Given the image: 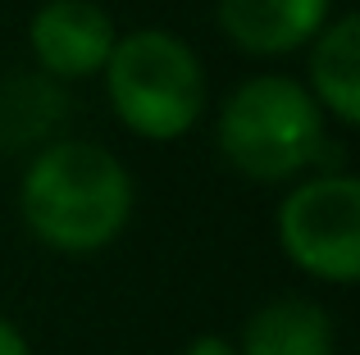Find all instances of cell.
<instances>
[{
  "label": "cell",
  "instance_id": "6da1fadb",
  "mask_svg": "<svg viewBox=\"0 0 360 355\" xmlns=\"http://www.w3.org/2000/svg\"><path fill=\"white\" fill-rule=\"evenodd\" d=\"M137 187L110 146L60 137L41 146L18 178V219L55 255H96L132 223Z\"/></svg>",
  "mask_w": 360,
  "mask_h": 355
},
{
  "label": "cell",
  "instance_id": "7a4b0ae2",
  "mask_svg": "<svg viewBox=\"0 0 360 355\" xmlns=\"http://www.w3.org/2000/svg\"><path fill=\"white\" fill-rule=\"evenodd\" d=\"M214 146L224 164L251 182H297L306 169L324 164L328 119L306 91V82L288 73L242 78L214 114Z\"/></svg>",
  "mask_w": 360,
  "mask_h": 355
},
{
  "label": "cell",
  "instance_id": "3957f363",
  "mask_svg": "<svg viewBox=\"0 0 360 355\" xmlns=\"http://www.w3.org/2000/svg\"><path fill=\"white\" fill-rule=\"evenodd\" d=\"M101 78L115 119L141 142H178L196 133L210 109V78L201 55L169 27L119 32Z\"/></svg>",
  "mask_w": 360,
  "mask_h": 355
},
{
  "label": "cell",
  "instance_id": "277c9868",
  "mask_svg": "<svg viewBox=\"0 0 360 355\" xmlns=\"http://www.w3.org/2000/svg\"><path fill=\"white\" fill-rule=\"evenodd\" d=\"M274 237L306 278L352 287L360 278V178L347 169L297 178L274 210Z\"/></svg>",
  "mask_w": 360,
  "mask_h": 355
},
{
  "label": "cell",
  "instance_id": "5b68a950",
  "mask_svg": "<svg viewBox=\"0 0 360 355\" xmlns=\"http://www.w3.org/2000/svg\"><path fill=\"white\" fill-rule=\"evenodd\" d=\"M119 27L101 0H41L27 18V51L55 82H82L105 69Z\"/></svg>",
  "mask_w": 360,
  "mask_h": 355
},
{
  "label": "cell",
  "instance_id": "8992f818",
  "mask_svg": "<svg viewBox=\"0 0 360 355\" xmlns=\"http://www.w3.org/2000/svg\"><path fill=\"white\" fill-rule=\"evenodd\" d=\"M333 18V0H214V23L233 51L283 60L306 51Z\"/></svg>",
  "mask_w": 360,
  "mask_h": 355
},
{
  "label": "cell",
  "instance_id": "52a82bcc",
  "mask_svg": "<svg viewBox=\"0 0 360 355\" xmlns=\"http://www.w3.org/2000/svg\"><path fill=\"white\" fill-rule=\"evenodd\" d=\"M306 91L324 119H338L342 128L360 123V18L333 14L324 32L306 46Z\"/></svg>",
  "mask_w": 360,
  "mask_h": 355
},
{
  "label": "cell",
  "instance_id": "ba28073f",
  "mask_svg": "<svg viewBox=\"0 0 360 355\" xmlns=\"http://www.w3.org/2000/svg\"><path fill=\"white\" fill-rule=\"evenodd\" d=\"M333 314L310 296H274L242 323L238 355H333Z\"/></svg>",
  "mask_w": 360,
  "mask_h": 355
},
{
  "label": "cell",
  "instance_id": "9c48e42d",
  "mask_svg": "<svg viewBox=\"0 0 360 355\" xmlns=\"http://www.w3.org/2000/svg\"><path fill=\"white\" fill-rule=\"evenodd\" d=\"M183 355H238V342L233 337H219V333H201L183 347Z\"/></svg>",
  "mask_w": 360,
  "mask_h": 355
},
{
  "label": "cell",
  "instance_id": "30bf717a",
  "mask_svg": "<svg viewBox=\"0 0 360 355\" xmlns=\"http://www.w3.org/2000/svg\"><path fill=\"white\" fill-rule=\"evenodd\" d=\"M0 355H32L23 328H18L14 319H5V314H0Z\"/></svg>",
  "mask_w": 360,
  "mask_h": 355
}]
</instances>
